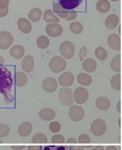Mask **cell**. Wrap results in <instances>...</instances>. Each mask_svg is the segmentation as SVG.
<instances>
[{
  "label": "cell",
  "instance_id": "obj_1",
  "mask_svg": "<svg viewBox=\"0 0 122 150\" xmlns=\"http://www.w3.org/2000/svg\"><path fill=\"white\" fill-rule=\"evenodd\" d=\"M11 88H13V77L11 73L5 67H0V93L7 99H11Z\"/></svg>",
  "mask_w": 122,
  "mask_h": 150
},
{
  "label": "cell",
  "instance_id": "obj_2",
  "mask_svg": "<svg viewBox=\"0 0 122 150\" xmlns=\"http://www.w3.org/2000/svg\"><path fill=\"white\" fill-rule=\"evenodd\" d=\"M59 100L63 106H72L74 103L73 91L70 88H62L59 92Z\"/></svg>",
  "mask_w": 122,
  "mask_h": 150
},
{
  "label": "cell",
  "instance_id": "obj_3",
  "mask_svg": "<svg viewBox=\"0 0 122 150\" xmlns=\"http://www.w3.org/2000/svg\"><path fill=\"white\" fill-rule=\"evenodd\" d=\"M49 69L51 72L54 73H61L66 69L67 67V62L64 58H62L61 56H56L49 61Z\"/></svg>",
  "mask_w": 122,
  "mask_h": 150
},
{
  "label": "cell",
  "instance_id": "obj_4",
  "mask_svg": "<svg viewBox=\"0 0 122 150\" xmlns=\"http://www.w3.org/2000/svg\"><path fill=\"white\" fill-rule=\"evenodd\" d=\"M90 131L92 133V135H94L95 137H101L107 131V123L104 119L97 118L95 120L92 121L90 125Z\"/></svg>",
  "mask_w": 122,
  "mask_h": 150
},
{
  "label": "cell",
  "instance_id": "obj_5",
  "mask_svg": "<svg viewBox=\"0 0 122 150\" xmlns=\"http://www.w3.org/2000/svg\"><path fill=\"white\" fill-rule=\"evenodd\" d=\"M68 114L71 120L75 121V122H78V121H81L84 118L85 112H84V109L80 105H72V106H70Z\"/></svg>",
  "mask_w": 122,
  "mask_h": 150
},
{
  "label": "cell",
  "instance_id": "obj_6",
  "mask_svg": "<svg viewBox=\"0 0 122 150\" xmlns=\"http://www.w3.org/2000/svg\"><path fill=\"white\" fill-rule=\"evenodd\" d=\"M88 91L83 86L77 88L76 90L73 92V98H74V102L77 103V105H81L86 103V101L88 100Z\"/></svg>",
  "mask_w": 122,
  "mask_h": 150
},
{
  "label": "cell",
  "instance_id": "obj_7",
  "mask_svg": "<svg viewBox=\"0 0 122 150\" xmlns=\"http://www.w3.org/2000/svg\"><path fill=\"white\" fill-rule=\"evenodd\" d=\"M60 52L62 54V58L64 59H71L73 58L75 52V46L71 41H66L62 42L60 45Z\"/></svg>",
  "mask_w": 122,
  "mask_h": 150
},
{
  "label": "cell",
  "instance_id": "obj_8",
  "mask_svg": "<svg viewBox=\"0 0 122 150\" xmlns=\"http://www.w3.org/2000/svg\"><path fill=\"white\" fill-rule=\"evenodd\" d=\"M13 37L9 32L3 31L0 32V48L1 50H7L13 45Z\"/></svg>",
  "mask_w": 122,
  "mask_h": 150
},
{
  "label": "cell",
  "instance_id": "obj_9",
  "mask_svg": "<svg viewBox=\"0 0 122 150\" xmlns=\"http://www.w3.org/2000/svg\"><path fill=\"white\" fill-rule=\"evenodd\" d=\"M74 82V75L71 72H63L59 77L58 83L61 84L62 88H70Z\"/></svg>",
  "mask_w": 122,
  "mask_h": 150
},
{
  "label": "cell",
  "instance_id": "obj_10",
  "mask_svg": "<svg viewBox=\"0 0 122 150\" xmlns=\"http://www.w3.org/2000/svg\"><path fill=\"white\" fill-rule=\"evenodd\" d=\"M45 31L50 37H59L63 34V28L60 24H48L45 28Z\"/></svg>",
  "mask_w": 122,
  "mask_h": 150
},
{
  "label": "cell",
  "instance_id": "obj_11",
  "mask_svg": "<svg viewBox=\"0 0 122 150\" xmlns=\"http://www.w3.org/2000/svg\"><path fill=\"white\" fill-rule=\"evenodd\" d=\"M56 1L67 11H74L83 2V0H56Z\"/></svg>",
  "mask_w": 122,
  "mask_h": 150
},
{
  "label": "cell",
  "instance_id": "obj_12",
  "mask_svg": "<svg viewBox=\"0 0 122 150\" xmlns=\"http://www.w3.org/2000/svg\"><path fill=\"white\" fill-rule=\"evenodd\" d=\"M58 81L54 77H47L42 82V88L45 92L47 93H54L58 88Z\"/></svg>",
  "mask_w": 122,
  "mask_h": 150
},
{
  "label": "cell",
  "instance_id": "obj_13",
  "mask_svg": "<svg viewBox=\"0 0 122 150\" xmlns=\"http://www.w3.org/2000/svg\"><path fill=\"white\" fill-rule=\"evenodd\" d=\"M108 44L112 50H121V38L118 34H110L109 37H108Z\"/></svg>",
  "mask_w": 122,
  "mask_h": 150
},
{
  "label": "cell",
  "instance_id": "obj_14",
  "mask_svg": "<svg viewBox=\"0 0 122 150\" xmlns=\"http://www.w3.org/2000/svg\"><path fill=\"white\" fill-rule=\"evenodd\" d=\"M34 58L32 56H26L24 57L22 61V68L24 70V73H31L34 69Z\"/></svg>",
  "mask_w": 122,
  "mask_h": 150
},
{
  "label": "cell",
  "instance_id": "obj_15",
  "mask_svg": "<svg viewBox=\"0 0 122 150\" xmlns=\"http://www.w3.org/2000/svg\"><path fill=\"white\" fill-rule=\"evenodd\" d=\"M18 28L21 32L25 34H28L32 31V25L31 22L28 19H25V18H21V19L18 20Z\"/></svg>",
  "mask_w": 122,
  "mask_h": 150
},
{
  "label": "cell",
  "instance_id": "obj_16",
  "mask_svg": "<svg viewBox=\"0 0 122 150\" xmlns=\"http://www.w3.org/2000/svg\"><path fill=\"white\" fill-rule=\"evenodd\" d=\"M39 117L42 120L52 121L56 117V111L51 108H43L39 111Z\"/></svg>",
  "mask_w": 122,
  "mask_h": 150
},
{
  "label": "cell",
  "instance_id": "obj_17",
  "mask_svg": "<svg viewBox=\"0 0 122 150\" xmlns=\"http://www.w3.org/2000/svg\"><path fill=\"white\" fill-rule=\"evenodd\" d=\"M32 123L29 122V121H25V122H22L21 125H19V129H18V133L21 137H28L30 134L32 133Z\"/></svg>",
  "mask_w": 122,
  "mask_h": 150
},
{
  "label": "cell",
  "instance_id": "obj_18",
  "mask_svg": "<svg viewBox=\"0 0 122 150\" xmlns=\"http://www.w3.org/2000/svg\"><path fill=\"white\" fill-rule=\"evenodd\" d=\"M9 54H11L13 58L17 59V60H20V59H23L24 56H25V48L22 45H15L13 47H11L9 50Z\"/></svg>",
  "mask_w": 122,
  "mask_h": 150
},
{
  "label": "cell",
  "instance_id": "obj_19",
  "mask_svg": "<svg viewBox=\"0 0 122 150\" xmlns=\"http://www.w3.org/2000/svg\"><path fill=\"white\" fill-rule=\"evenodd\" d=\"M95 106L102 111H106L111 107V102L107 97H99L95 100Z\"/></svg>",
  "mask_w": 122,
  "mask_h": 150
},
{
  "label": "cell",
  "instance_id": "obj_20",
  "mask_svg": "<svg viewBox=\"0 0 122 150\" xmlns=\"http://www.w3.org/2000/svg\"><path fill=\"white\" fill-rule=\"evenodd\" d=\"M42 17H43L44 22L48 24H59L60 23V19L54 15V13L50 9H47L43 13H42Z\"/></svg>",
  "mask_w": 122,
  "mask_h": 150
},
{
  "label": "cell",
  "instance_id": "obj_21",
  "mask_svg": "<svg viewBox=\"0 0 122 150\" xmlns=\"http://www.w3.org/2000/svg\"><path fill=\"white\" fill-rule=\"evenodd\" d=\"M77 81L82 86H88L92 83V77L89 74H87V73L82 72L79 73L78 76H77Z\"/></svg>",
  "mask_w": 122,
  "mask_h": 150
},
{
  "label": "cell",
  "instance_id": "obj_22",
  "mask_svg": "<svg viewBox=\"0 0 122 150\" xmlns=\"http://www.w3.org/2000/svg\"><path fill=\"white\" fill-rule=\"evenodd\" d=\"M82 68L87 73H92L97 69V62L93 59H85L82 62Z\"/></svg>",
  "mask_w": 122,
  "mask_h": 150
},
{
  "label": "cell",
  "instance_id": "obj_23",
  "mask_svg": "<svg viewBox=\"0 0 122 150\" xmlns=\"http://www.w3.org/2000/svg\"><path fill=\"white\" fill-rule=\"evenodd\" d=\"M27 81H28V77H27V75H26V73L21 72V71L16 72V74H15L16 86L22 88V86H25L26 84H27Z\"/></svg>",
  "mask_w": 122,
  "mask_h": 150
},
{
  "label": "cell",
  "instance_id": "obj_24",
  "mask_svg": "<svg viewBox=\"0 0 122 150\" xmlns=\"http://www.w3.org/2000/svg\"><path fill=\"white\" fill-rule=\"evenodd\" d=\"M119 24V18H118L117 15H110L107 17L105 21V25L106 27L109 30H112L114 28H116Z\"/></svg>",
  "mask_w": 122,
  "mask_h": 150
},
{
  "label": "cell",
  "instance_id": "obj_25",
  "mask_svg": "<svg viewBox=\"0 0 122 150\" xmlns=\"http://www.w3.org/2000/svg\"><path fill=\"white\" fill-rule=\"evenodd\" d=\"M54 13L59 19H60V18L61 19H66L68 13H70V11H67V9H65L64 7L61 6L58 2H56L54 4Z\"/></svg>",
  "mask_w": 122,
  "mask_h": 150
},
{
  "label": "cell",
  "instance_id": "obj_26",
  "mask_svg": "<svg viewBox=\"0 0 122 150\" xmlns=\"http://www.w3.org/2000/svg\"><path fill=\"white\" fill-rule=\"evenodd\" d=\"M97 11L102 13H106L111 9V3L109 0H99L97 3Z\"/></svg>",
  "mask_w": 122,
  "mask_h": 150
},
{
  "label": "cell",
  "instance_id": "obj_27",
  "mask_svg": "<svg viewBox=\"0 0 122 150\" xmlns=\"http://www.w3.org/2000/svg\"><path fill=\"white\" fill-rule=\"evenodd\" d=\"M28 17H29V20L31 22H36V23H37V22L40 21V19L42 18L41 9L37 8V7L31 9V11H29V13H28Z\"/></svg>",
  "mask_w": 122,
  "mask_h": 150
},
{
  "label": "cell",
  "instance_id": "obj_28",
  "mask_svg": "<svg viewBox=\"0 0 122 150\" xmlns=\"http://www.w3.org/2000/svg\"><path fill=\"white\" fill-rule=\"evenodd\" d=\"M111 69L113 71L117 73H120L121 71V56L118 54V56L114 57L111 61Z\"/></svg>",
  "mask_w": 122,
  "mask_h": 150
},
{
  "label": "cell",
  "instance_id": "obj_29",
  "mask_svg": "<svg viewBox=\"0 0 122 150\" xmlns=\"http://www.w3.org/2000/svg\"><path fill=\"white\" fill-rule=\"evenodd\" d=\"M111 86L116 91L121 90V74L117 73L111 78Z\"/></svg>",
  "mask_w": 122,
  "mask_h": 150
},
{
  "label": "cell",
  "instance_id": "obj_30",
  "mask_svg": "<svg viewBox=\"0 0 122 150\" xmlns=\"http://www.w3.org/2000/svg\"><path fill=\"white\" fill-rule=\"evenodd\" d=\"M36 43H37V46L39 48L45 50V48H47L48 46H49V38L46 37V36H44V35L39 36V37L37 38Z\"/></svg>",
  "mask_w": 122,
  "mask_h": 150
},
{
  "label": "cell",
  "instance_id": "obj_31",
  "mask_svg": "<svg viewBox=\"0 0 122 150\" xmlns=\"http://www.w3.org/2000/svg\"><path fill=\"white\" fill-rule=\"evenodd\" d=\"M94 54L99 61H105L108 58V52L102 46H99V47L95 48Z\"/></svg>",
  "mask_w": 122,
  "mask_h": 150
},
{
  "label": "cell",
  "instance_id": "obj_32",
  "mask_svg": "<svg viewBox=\"0 0 122 150\" xmlns=\"http://www.w3.org/2000/svg\"><path fill=\"white\" fill-rule=\"evenodd\" d=\"M70 31L74 34H80L83 31V26L79 22H72L70 24Z\"/></svg>",
  "mask_w": 122,
  "mask_h": 150
},
{
  "label": "cell",
  "instance_id": "obj_33",
  "mask_svg": "<svg viewBox=\"0 0 122 150\" xmlns=\"http://www.w3.org/2000/svg\"><path fill=\"white\" fill-rule=\"evenodd\" d=\"M32 142L35 144H43L47 142V137H46L44 134L39 133V134H36L33 138H32Z\"/></svg>",
  "mask_w": 122,
  "mask_h": 150
},
{
  "label": "cell",
  "instance_id": "obj_34",
  "mask_svg": "<svg viewBox=\"0 0 122 150\" xmlns=\"http://www.w3.org/2000/svg\"><path fill=\"white\" fill-rule=\"evenodd\" d=\"M11 132V129L5 123H0V138H4Z\"/></svg>",
  "mask_w": 122,
  "mask_h": 150
},
{
  "label": "cell",
  "instance_id": "obj_35",
  "mask_svg": "<svg viewBox=\"0 0 122 150\" xmlns=\"http://www.w3.org/2000/svg\"><path fill=\"white\" fill-rule=\"evenodd\" d=\"M66 142L64 136L60 134H56L51 137V143L52 144H64Z\"/></svg>",
  "mask_w": 122,
  "mask_h": 150
},
{
  "label": "cell",
  "instance_id": "obj_36",
  "mask_svg": "<svg viewBox=\"0 0 122 150\" xmlns=\"http://www.w3.org/2000/svg\"><path fill=\"white\" fill-rule=\"evenodd\" d=\"M62 127H61V123L59 121H54L52 120L51 122L49 123V131L51 133H59L61 131Z\"/></svg>",
  "mask_w": 122,
  "mask_h": 150
},
{
  "label": "cell",
  "instance_id": "obj_37",
  "mask_svg": "<svg viewBox=\"0 0 122 150\" xmlns=\"http://www.w3.org/2000/svg\"><path fill=\"white\" fill-rule=\"evenodd\" d=\"M77 141H78L79 143H82V144H89L91 142V139L88 135H86V134H82V135L79 136V138H78Z\"/></svg>",
  "mask_w": 122,
  "mask_h": 150
},
{
  "label": "cell",
  "instance_id": "obj_38",
  "mask_svg": "<svg viewBox=\"0 0 122 150\" xmlns=\"http://www.w3.org/2000/svg\"><path fill=\"white\" fill-rule=\"evenodd\" d=\"M43 150H68V148L62 145H49L43 148Z\"/></svg>",
  "mask_w": 122,
  "mask_h": 150
},
{
  "label": "cell",
  "instance_id": "obj_39",
  "mask_svg": "<svg viewBox=\"0 0 122 150\" xmlns=\"http://www.w3.org/2000/svg\"><path fill=\"white\" fill-rule=\"evenodd\" d=\"M86 54H87L86 46H82V47L80 48V50H79V60H80L81 62H83V61L85 60V58H86Z\"/></svg>",
  "mask_w": 122,
  "mask_h": 150
},
{
  "label": "cell",
  "instance_id": "obj_40",
  "mask_svg": "<svg viewBox=\"0 0 122 150\" xmlns=\"http://www.w3.org/2000/svg\"><path fill=\"white\" fill-rule=\"evenodd\" d=\"M77 18V13L75 11H70V13H68V16H67L66 20L67 21H74L75 19Z\"/></svg>",
  "mask_w": 122,
  "mask_h": 150
},
{
  "label": "cell",
  "instance_id": "obj_41",
  "mask_svg": "<svg viewBox=\"0 0 122 150\" xmlns=\"http://www.w3.org/2000/svg\"><path fill=\"white\" fill-rule=\"evenodd\" d=\"M9 0H0V7L1 8H8Z\"/></svg>",
  "mask_w": 122,
  "mask_h": 150
},
{
  "label": "cell",
  "instance_id": "obj_42",
  "mask_svg": "<svg viewBox=\"0 0 122 150\" xmlns=\"http://www.w3.org/2000/svg\"><path fill=\"white\" fill-rule=\"evenodd\" d=\"M8 13V8H1L0 7V18L6 17Z\"/></svg>",
  "mask_w": 122,
  "mask_h": 150
},
{
  "label": "cell",
  "instance_id": "obj_43",
  "mask_svg": "<svg viewBox=\"0 0 122 150\" xmlns=\"http://www.w3.org/2000/svg\"><path fill=\"white\" fill-rule=\"evenodd\" d=\"M84 146L82 145H74V146H71L70 150H84Z\"/></svg>",
  "mask_w": 122,
  "mask_h": 150
},
{
  "label": "cell",
  "instance_id": "obj_44",
  "mask_svg": "<svg viewBox=\"0 0 122 150\" xmlns=\"http://www.w3.org/2000/svg\"><path fill=\"white\" fill-rule=\"evenodd\" d=\"M42 148L38 145H29L27 147V150H41Z\"/></svg>",
  "mask_w": 122,
  "mask_h": 150
},
{
  "label": "cell",
  "instance_id": "obj_45",
  "mask_svg": "<svg viewBox=\"0 0 122 150\" xmlns=\"http://www.w3.org/2000/svg\"><path fill=\"white\" fill-rule=\"evenodd\" d=\"M13 150H23L25 149V146L24 145H13Z\"/></svg>",
  "mask_w": 122,
  "mask_h": 150
},
{
  "label": "cell",
  "instance_id": "obj_46",
  "mask_svg": "<svg viewBox=\"0 0 122 150\" xmlns=\"http://www.w3.org/2000/svg\"><path fill=\"white\" fill-rule=\"evenodd\" d=\"M66 142L68 144H76L77 143V140L75 139V138H69V139L67 140Z\"/></svg>",
  "mask_w": 122,
  "mask_h": 150
},
{
  "label": "cell",
  "instance_id": "obj_47",
  "mask_svg": "<svg viewBox=\"0 0 122 150\" xmlns=\"http://www.w3.org/2000/svg\"><path fill=\"white\" fill-rule=\"evenodd\" d=\"M91 150H105V148H104L103 146H101V145H97V146L92 147V149H91Z\"/></svg>",
  "mask_w": 122,
  "mask_h": 150
},
{
  "label": "cell",
  "instance_id": "obj_48",
  "mask_svg": "<svg viewBox=\"0 0 122 150\" xmlns=\"http://www.w3.org/2000/svg\"><path fill=\"white\" fill-rule=\"evenodd\" d=\"M105 150H118V149L115 146H108L107 148H105Z\"/></svg>",
  "mask_w": 122,
  "mask_h": 150
},
{
  "label": "cell",
  "instance_id": "obj_49",
  "mask_svg": "<svg viewBox=\"0 0 122 150\" xmlns=\"http://www.w3.org/2000/svg\"><path fill=\"white\" fill-rule=\"evenodd\" d=\"M117 111L121 112V101L119 100V102L117 103Z\"/></svg>",
  "mask_w": 122,
  "mask_h": 150
},
{
  "label": "cell",
  "instance_id": "obj_50",
  "mask_svg": "<svg viewBox=\"0 0 122 150\" xmlns=\"http://www.w3.org/2000/svg\"><path fill=\"white\" fill-rule=\"evenodd\" d=\"M3 64H4V59L0 56V66H2Z\"/></svg>",
  "mask_w": 122,
  "mask_h": 150
},
{
  "label": "cell",
  "instance_id": "obj_51",
  "mask_svg": "<svg viewBox=\"0 0 122 150\" xmlns=\"http://www.w3.org/2000/svg\"><path fill=\"white\" fill-rule=\"evenodd\" d=\"M120 29H121V26H120V25H119V34H120V33H121V30H120Z\"/></svg>",
  "mask_w": 122,
  "mask_h": 150
},
{
  "label": "cell",
  "instance_id": "obj_52",
  "mask_svg": "<svg viewBox=\"0 0 122 150\" xmlns=\"http://www.w3.org/2000/svg\"><path fill=\"white\" fill-rule=\"evenodd\" d=\"M111 1H114V2H117V1H120V0H111Z\"/></svg>",
  "mask_w": 122,
  "mask_h": 150
},
{
  "label": "cell",
  "instance_id": "obj_53",
  "mask_svg": "<svg viewBox=\"0 0 122 150\" xmlns=\"http://www.w3.org/2000/svg\"><path fill=\"white\" fill-rule=\"evenodd\" d=\"M0 144H2V141H1V139H0Z\"/></svg>",
  "mask_w": 122,
  "mask_h": 150
}]
</instances>
